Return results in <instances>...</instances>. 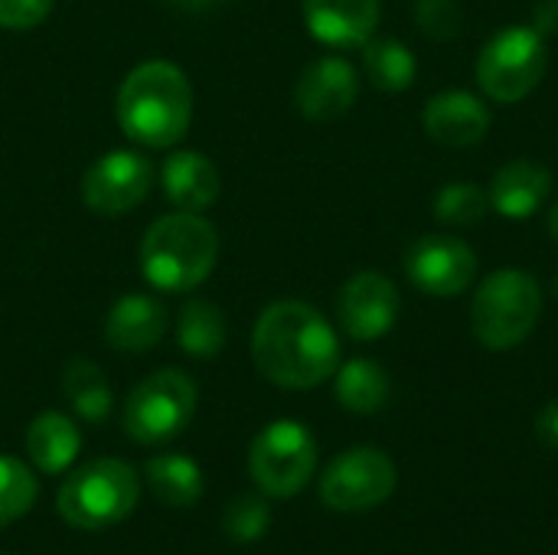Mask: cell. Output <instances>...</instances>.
Segmentation results:
<instances>
[{"label":"cell","instance_id":"obj_27","mask_svg":"<svg viewBox=\"0 0 558 555\" xmlns=\"http://www.w3.org/2000/svg\"><path fill=\"white\" fill-rule=\"evenodd\" d=\"M268 527H271V510L262 497L242 494V497L229 500L222 510V533L239 546L258 543L268 533Z\"/></svg>","mask_w":558,"mask_h":555},{"label":"cell","instance_id":"obj_9","mask_svg":"<svg viewBox=\"0 0 558 555\" xmlns=\"http://www.w3.org/2000/svg\"><path fill=\"white\" fill-rule=\"evenodd\" d=\"M396 461L379 448H350L320 478V500L333 514H366L396 494Z\"/></svg>","mask_w":558,"mask_h":555},{"label":"cell","instance_id":"obj_23","mask_svg":"<svg viewBox=\"0 0 558 555\" xmlns=\"http://www.w3.org/2000/svg\"><path fill=\"white\" fill-rule=\"evenodd\" d=\"M62 393H65L72 412L92 425H98L111 415V406H114L111 386L92 360H69V366L62 373Z\"/></svg>","mask_w":558,"mask_h":555},{"label":"cell","instance_id":"obj_33","mask_svg":"<svg viewBox=\"0 0 558 555\" xmlns=\"http://www.w3.org/2000/svg\"><path fill=\"white\" fill-rule=\"evenodd\" d=\"M549 236H553V242L558 245V203L553 206V213H549Z\"/></svg>","mask_w":558,"mask_h":555},{"label":"cell","instance_id":"obj_6","mask_svg":"<svg viewBox=\"0 0 558 555\" xmlns=\"http://www.w3.org/2000/svg\"><path fill=\"white\" fill-rule=\"evenodd\" d=\"M549 65L546 36L536 26H504L497 29L477 56V85L490 101L513 105L523 101L543 82Z\"/></svg>","mask_w":558,"mask_h":555},{"label":"cell","instance_id":"obj_21","mask_svg":"<svg viewBox=\"0 0 558 555\" xmlns=\"http://www.w3.org/2000/svg\"><path fill=\"white\" fill-rule=\"evenodd\" d=\"M147 487L167 507H193L203 497V471L186 455H160L144 468Z\"/></svg>","mask_w":558,"mask_h":555},{"label":"cell","instance_id":"obj_4","mask_svg":"<svg viewBox=\"0 0 558 555\" xmlns=\"http://www.w3.org/2000/svg\"><path fill=\"white\" fill-rule=\"evenodd\" d=\"M543 317V288L530 272L500 268L487 275L471 301V330L484 350L504 353L533 337Z\"/></svg>","mask_w":558,"mask_h":555},{"label":"cell","instance_id":"obj_19","mask_svg":"<svg viewBox=\"0 0 558 555\" xmlns=\"http://www.w3.org/2000/svg\"><path fill=\"white\" fill-rule=\"evenodd\" d=\"M82 451L78 429L62 412H43L26 429V455L43 474H62Z\"/></svg>","mask_w":558,"mask_h":555},{"label":"cell","instance_id":"obj_16","mask_svg":"<svg viewBox=\"0 0 558 555\" xmlns=\"http://www.w3.org/2000/svg\"><path fill=\"white\" fill-rule=\"evenodd\" d=\"M553 193V173L530 157H517L510 164H504L490 186V209L500 213L504 219H530L543 209V203Z\"/></svg>","mask_w":558,"mask_h":555},{"label":"cell","instance_id":"obj_28","mask_svg":"<svg viewBox=\"0 0 558 555\" xmlns=\"http://www.w3.org/2000/svg\"><path fill=\"white\" fill-rule=\"evenodd\" d=\"M415 23L425 36L448 43L458 39L464 29V13L458 7V0H418L415 7Z\"/></svg>","mask_w":558,"mask_h":555},{"label":"cell","instance_id":"obj_8","mask_svg":"<svg viewBox=\"0 0 558 555\" xmlns=\"http://www.w3.org/2000/svg\"><path fill=\"white\" fill-rule=\"evenodd\" d=\"M317 468V442L307 425L294 419H278L265 425L248 448L252 481L268 497H294L307 487Z\"/></svg>","mask_w":558,"mask_h":555},{"label":"cell","instance_id":"obj_24","mask_svg":"<svg viewBox=\"0 0 558 555\" xmlns=\"http://www.w3.org/2000/svg\"><path fill=\"white\" fill-rule=\"evenodd\" d=\"M177 347L196 360H209L226 347V317L213 301H186L177 317Z\"/></svg>","mask_w":558,"mask_h":555},{"label":"cell","instance_id":"obj_32","mask_svg":"<svg viewBox=\"0 0 558 555\" xmlns=\"http://www.w3.org/2000/svg\"><path fill=\"white\" fill-rule=\"evenodd\" d=\"M177 7H186V10H203V7H213V3H222V0H173Z\"/></svg>","mask_w":558,"mask_h":555},{"label":"cell","instance_id":"obj_14","mask_svg":"<svg viewBox=\"0 0 558 555\" xmlns=\"http://www.w3.org/2000/svg\"><path fill=\"white\" fill-rule=\"evenodd\" d=\"M422 128L441 147H474L490 131V108L464 88L438 92L422 111Z\"/></svg>","mask_w":558,"mask_h":555},{"label":"cell","instance_id":"obj_11","mask_svg":"<svg viewBox=\"0 0 558 555\" xmlns=\"http://www.w3.org/2000/svg\"><path fill=\"white\" fill-rule=\"evenodd\" d=\"M154 186V164L137 150L101 154L82 180V200L98 216H124Z\"/></svg>","mask_w":558,"mask_h":555},{"label":"cell","instance_id":"obj_31","mask_svg":"<svg viewBox=\"0 0 558 555\" xmlns=\"http://www.w3.org/2000/svg\"><path fill=\"white\" fill-rule=\"evenodd\" d=\"M533 26L546 36V33H558V0H539L533 10Z\"/></svg>","mask_w":558,"mask_h":555},{"label":"cell","instance_id":"obj_12","mask_svg":"<svg viewBox=\"0 0 558 555\" xmlns=\"http://www.w3.org/2000/svg\"><path fill=\"white\" fill-rule=\"evenodd\" d=\"M402 311V294L392 278L379 272L353 275L337 294V321L347 337L369 343L386 337Z\"/></svg>","mask_w":558,"mask_h":555},{"label":"cell","instance_id":"obj_17","mask_svg":"<svg viewBox=\"0 0 558 555\" xmlns=\"http://www.w3.org/2000/svg\"><path fill=\"white\" fill-rule=\"evenodd\" d=\"M160 183L167 200L180 213H203L219 196V170L216 164L199 150H177L160 167Z\"/></svg>","mask_w":558,"mask_h":555},{"label":"cell","instance_id":"obj_13","mask_svg":"<svg viewBox=\"0 0 558 555\" xmlns=\"http://www.w3.org/2000/svg\"><path fill=\"white\" fill-rule=\"evenodd\" d=\"M356 98H360V75L343 56H324L311 62L294 85V101L307 121L343 118Z\"/></svg>","mask_w":558,"mask_h":555},{"label":"cell","instance_id":"obj_20","mask_svg":"<svg viewBox=\"0 0 558 555\" xmlns=\"http://www.w3.org/2000/svg\"><path fill=\"white\" fill-rule=\"evenodd\" d=\"M337 402L353 412V415H373L389 402L392 383L389 373L376 363V360H350L343 366H337Z\"/></svg>","mask_w":558,"mask_h":555},{"label":"cell","instance_id":"obj_2","mask_svg":"<svg viewBox=\"0 0 558 555\" xmlns=\"http://www.w3.org/2000/svg\"><path fill=\"white\" fill-rule=\"evenodd\" d=\"M193 118V88L180 65L167 59L141 62L118 88V124L144 147H173Z\"/></svg>","mask_w":558,"mask_h":555},{"label":"cell","instance_id":"obj_15","mask_svg":"<svg viewBox=\"0 0 558 555\" xmlns=\"http://www.w3.org/2000/svg\"><path fill=\"white\" fill-rule=\"evenodd\" d=\"M311 36L333 49H353L373 39L379 26V0H304Z\"/></svg>","mask_w":558,"mask_h":555},{"label":"cell","instance_id":"obj_10","mask_svg":"<svg viewBox=\"0 0 558 555\" xmlns=\"http://www.w3.org/2000/svg\"><path fill=\"white\" fill-rule=\"evenodd\" d=\"M405 278L428 298H461L477 281V255L454 236H422L402 258Z\"/></svg>","mask_w":558,"mask_h":555},{"label":"cell","instance_id":"obj_3","mask_svg":"<svg viewBox=\"0 0 558 555\" xmlns=\"http://www.w3.org/2000/svg\"><path fill=\"white\" fill-rule=\"evenodd\" d=\"M219 255L216 226L206 222L199 213H170L150 222L141 239V272L150 288L180 294L199 288Z\"/></svg>","mask_w":558,"mask_h":555},{"label":"cell","instance_id":"obj_26","mask_svg":"<svg viewBox=\"0 0 558 555\" xmlns=\"http://www.w3.org/2000/svg\"><path fill=\"white\" fill-rule=\"evenodd\" d=\"M36 497H39V484L33 471L13 455H0V530L16 523L23 514H29Z\"/></svg>","mask_w":558,"mask_h":555},{"label":"cell","instance_id":"obj_34","mask_svg":"<svg viewBox=\"0 0 558 555\" xmlns=\"http://www.w3.org/2000/svg\"><path fill=\"white\" fill-rule=\"evenodd\" d=\"M553 294L558 298V272H556V278H553Z\"/></svg>","mask_w":558,"mask_h":555},{"label":"cell","instance_id":"obj_29","mask_svg":"<svg viewBox=\"0 0 558 555\" xmlns=\"http://www.w3.org/2000/svg\"><path fill=\"white\" fill-rule=\"evenodd\" d=\"M56 0H0V26L3 29H33L52 13Z\"/></svg>","mask_w":558,"mask_h":555},{"label":"cell","instance_id":"obj_30","mask_svg":"<svg viewBox=\"0 0 558 555\" xmlns=\"http://www.w3.org/2000/svg\"><path fill=\"white\" fill-rule=\"evenodd\" d=\"M536 438H539L546 448H556L558 451V399L546 402L543 412L536 415Z\"/></svg>","mask_w":558,"mask_h":555},{"label":"cell","instance_id":"obj_5","mask_svg":"<svg viewBox=\"0 0 558 555\" xmlns=\"http://www.w3.org/2000/svg\"><path fill=\"white\" fill-rule=\"evenodd\" d=\"M141 487L137 474L121 458H95L75 468L59 487V517L75 530H108L131 517Z\"/></svg>","mask_w":558,"mask_h":555},{"label":"cell","instance_id":"obj_22","mask_svg":"<svg viewBox=\"0 0 558 555\" xmlns=\"http://www.w3.org/2000/svg\"><path fill=\"white\" fill-rule=\"evenodd\" d=\"M363 69H366L369 85L379 92H389V95L412 88L415 75H418L415 52L405 43L389 39V36L363 43Z\"/></svg>","mask_w":558,"mask_h":555},{"label":"cell","instance_id":"obj_25","mask_svg":"<svg viewBox=\"0 0 558 555\" xmlns=\"http://www.w3.org/2000/svg\"><path fill=\"white\" fill-rule=\"evenodd\" d=\"M490 213V196L481 183L471 180H458V183H445L435 196V216L445 226H477L484 222Z\"/></svg>","mask_w":558,"mask_h":555},{"label":"cell","instance_id":"obj_7","mask_svg":"<svg viewBox=\"0 0 558 555\" xmlns=\"http://www.w3.org/2000/svg\"><path fill=\"white\" fill-rule=\"evenodd\" d=\"M196 412V386L183 370H157L144 376L124 402V432L137 445H163L177 438Z\"/></svg>","mask_w":558,"mask_h":555},{"label":"cell","instance_id":"obj_1","mask_svg":"<svg viewBox=\"0 0 558 555\" xmlns=\"http://www.w3.org/2000/svg\"><path fill=\"white\" fill-rule=\"evenodd\" d=\"M258 373L281 389H314L340 366V340L327 317L304 301H275L252 330Z\"/></svg>","mask_w":558,"mask_h":555},{"label":"cell","instance_id":"obj_18","mask_svg":"<svg viewBox=\"0 0 558 555\" xmlns=\"http://www.w3.org/2000/svg\"><path fill=\"white\" fill-rule=\"evenodd\" d=\"M167 334V311L150 294H124L105 317V337L121 353H144Z\"/></svg>","mask_w":558,"mask_h":555}]
</instances>
